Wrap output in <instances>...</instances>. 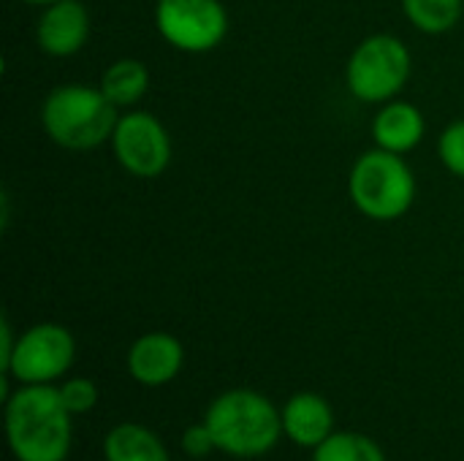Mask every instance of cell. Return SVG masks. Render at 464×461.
<instances>
[{"label":"cell","instance_id":"6da1fadb","mask_svg":"<svg viewBox=\"0 0 464 461\" xmlns=\"http://www.w3.org/2000/svg\"><path fill=\"white\" fill-rule=\"evenodd\" d=\"M71 432L60 389L49 383L19 386L5 399V437L16 461H65Z\"/></svg>","mask_w":464,"mask_h":461},{"label":"cell","instance_id":"7a4b0ae2","mask_svg":"<svg viewBox=\"0 0 464 461\" xmlns=\"http://www.w3.org/2000/svg\"><path fill=\"white\" fill-rule=\"evenodd\" d=\"M218 451L237 459H256L269 454L283 435V413L258 391L234 389L220 394L207 416Z\"/></svg>","mask_w":464,"mask_h":461},{"label":"cell","instance_id":"3957f363","mask_svg":"<svg viewBox=\"0 0 464 461\" xmlns=\"http://www.w3.org/2000/svg\"><path fill=\"white\" fill-rule=\"evenodd\" d=\"M117 106L103 95V90H92L87 84H63L54 87L44 106L41 122L52 141L65 149H92L114 136L117 128Z\"/></svg>","mask_w":464,"mask_h":461},{"label":"cell","instance_id":"277c9868","mask_svg":"<svg viewBox=\"0 0 464 461\" xmlns=\"http://www.w3.org/2000/svg\"><path fill=\"white\" fill-rule=\"evenodd\" d=\"M351 198L372 220L402 217L416 196V179L400 152L372 149L364 152L348 179Z\"/></svg>","mask_w":464,"mask_h":461},{"label":"cell","instance_id":"5b68a950","mask_svg":"<svg viewBox=\"0 0 464 461\" xmlns=\"http://www.w3.org/2000/svg\"><path fill=\"white\" fill-rule=\"evenodd\" d=\"M345 76L356 98L367 103L389 101L411 76V52L394 35H372L353 49Z\"/></svg>","mask_w":464,"mask_h":461},{"label":"cell","instance_id":"8992f818","mask_svg":"<svg viewBox=\"0 0 464 461\" xmlns=\"http://www.w3.org/2000/svg\"><path fill=\"white\" fill-rule=\"evenodd\" d=\"M73 356L76 345L65 326L38 323L16 340L5 378H14L22 386L52 383L71 370Z\"/></svg>","mask_w":464,"mask_h":461},{"label":"cell","instance_id":"52a82bcc","mask_svg":"<svg viewBox=\"0 0 464 461\" xmlns=\"http://www.w3.org/2000/svg\"><path fill=\"white\" fill-rule=\"evenodd\" d=\"M155 22L160 35L182 52L215 49L228 27L218 0H158Z\"/></svg>","mask_w":464,"mask_h":461},{"label":"cell","instance_id":"ba28073f","mask_svg":"<svg viewBox=\"0 0 464 461\" xmlns=\"http://www.w3.org/2000/svg\"><path fill=\"white\" fill-rule=\"evenodd\" d=\"M114 155L125 171L141 179H152L166 171L171 160V141L166 128L147 111H130L117 120L114 136Z\"/></svg>","mask_w":464,"mask_h":461},{"label":"cell","instance_id":"9c48e42d","mask_svg":"<svg viewBox=\"0 0 464 461\" xmlns=\"http://www.w3.org/2000/svg\"><path fill=\"white\" fill-rule=\"evenodd\" d=\"M185 361V351L177 337L166 331H152L139 337L128 351V372L136 383L158 389L171 383Z\"/></svg>","mask_w":464,"mask_h":461},{"label":"cell","instance_id":"30bf717a","mask_svg":"<svg viewBox=\"0 0 464 461\" xmlns=\"http://www.w3.org/2000/svg\"><path fill=\"white\" fill-rule=\"evenodd\" d=\"M87 35H90V16L79 0H57L46 5L35 27L38 46L54 57L76 54L84 46Z\"/></svg>","mask_w":464,"mask_h":461},{"label":"cell","instance_id":"8fae6325","mask_svg":"<svg viewBox=\"0 0 464 461\" xmlns=\"http://www.w3.org/2000/svg\"><path fill=\"white\" fill-rule=\"evenodd\" d=\"M334 432V413L318 394H296L283 408V435L299 448H318Z\"/></svg>","mask_w":464,"mask_h":461},{"label":"cell","instance_id":"7c38bea8","mask_svg":"<svg viewBox=\"0 0 464 461\" xmlns=\"http://www.w3.org/2000/svg\"><path fill=\"white\" fill-rule=\"evenodd\" d=\"M372 133L381 149L408 152L424 136V117L411 103H389L378 111L372 122Z\"/></svg>","mask_w":464,"mask_h":461},{"label":"cell","instance_id":"4fadbf2b","mask_svg":"<svg viewBox=\"0 0 464 461\" xmlns=\"http://www.w3.org/2000/svg\"><path fill=\"white\" fill-rule=\"evenodd\" d=\"M106 461H171L166 446L141 424H117L103 440Z\"/></svg>","mask_w":464,"mask_h":461},{"label":"cell","instance_id":"5bb4252c","mask_svg":"<svg viewBox=\"0 0 464 461\" xmlns=\"http://www.w3.org/2000/svg\"><path fill=\"white\" fill-rule=\"evenodd\" d=\"M150 87V71L139 60H117L101 76V90L114 106L136 103Z\"/></svg>","mask_w":464,"mask_h":461},{"label":"cell","instance_id":"9a60e30c","mask_svg":"<svg viewBox=\"0 0 464 461\" xmlns=\"http://www.w3.org/2000/svg\"><path fill=\"white\" fill-rule=\"evenodd\" d=\"M313 461H386L381 446L356 432H332L318 448Z\"/></svg>","mask_w":464,"mask_h":461},{"label":"cell","instance_id":"2e32d148","mask_svg":"<svg viewBox=\"0 0 464 461\" xmlns=\"http://www.w3.org/2000/svg\"><path fill=\"white\" fill-rule=\"evenodd\" d=\"M402 8L424 33H446L462 16V0H402Z\"/></svg>","mask_w":464,"mask_h":461},{"label":"cell","instance_id":"e0dca14e","mask_svg":"<svg viewBox=\"0 0 464 461\" xmlns=\"http://www.w3.org/2000/svg\"><path fill=\"white\" fill-rule=\"evenodd\" d=\"M60 399L71 416H84L98 405V389L87 378H71L60 386Z\"/></svg>","mask_w":464,"mask_h":461},{"label":"cell","instance_id":"ac0fdd59","mask_svg":"<svg viewBox=\"0 0 464 461\" xmlns=\"http://www.w3.org/2000/svg\"><path fill=\"white\" fill-rule=\"evenodd\" d=\"M440 158L446 168L464 179V120L449 125L440 136Z\"/></svg>","mask_w":464,"mask_h":461},{"label":"cell","instance_id":"d6986e66","mask_svg":"<svg viewBox=\"0 0 464 461\" xmlns=\"http://www.w3.org/2000/svg\"><path fill=\"white\" fill-rule=\"evenodd\" d=\"M218 446H215V437L209 432L207 424H196V427H188L185 435H182V451L193 459H201L207 454H212Z\"/></svg>","mask_w":464,"mask_h":461},{"label":"cell","instance_id":"ffe728a7","mask_svg":"<svg viewBox=\"0 0 464 461\" xmlns=\"http://www.w3.org/2000/svg\"><path fill=\"white\" fill-rule=\"evenodd\" d=\"M14 348H16V340H14V334H11L8 321L3 318V321H0V372H3V375L8 372V364H11Z\"/></svg>","mask_w":464,"mask_h":461},{"label":"cell","instance_id":"44dd1931","mask_svg":"<svg viewBox=\"0 0 464 461\" xmlns=\"http://www.w3.org/2000/svg\"><path fill=\"white\" fill-rule=\"evenodd\" d=\"M22 3H33V5H52V3H57V0H22Z\"/></svg>","mask_w":464,"mask_h":461}]
</instances>
